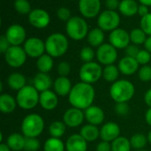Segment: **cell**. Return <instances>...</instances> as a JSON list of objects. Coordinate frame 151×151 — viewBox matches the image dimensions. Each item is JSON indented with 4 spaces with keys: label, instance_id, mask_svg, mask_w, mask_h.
<instances>
[{
    "label": "cell",
    "instance_id": "16",
    "mask_svg": "<svg viewBox=\"0 0 151 151\" xmlns=\"http://www.w3.org/2000/svg\"><path fill=\"white\" fill-rule=\"evenodd\" d=\"M101 9L100 0H80L79 10L85 18H94L99 14Z\"/></svg>",
    "mask_w": 151,
    "mask_h": 151
},
{
    "label": "cell",
    "instance_id": "28",
    "mask_svg": "<svg viewBox=\"0 0 151 151\" xmlns=\"http://www.w3.org/2000/svg\"><path fill=\"white\" fill-rule=\"evenodd\" d=\"M138 4L134 0H122L119 4V10L125 16H134L138 13Z\"/></svg>",
    "mask_w": 151,
    "mask_h": 151
},
{
    "label": "cell",
    "instance_id": "33",
    "mask_svg": "<svg viewBox=\"0 0 151 151\" xmlns=\"http://www.w3.org/2000/svg\"><path fill=\"white\" fill-rule=\"evenodd\" d=\"M43 150L44 151H65V144L60 139L50 137L45 142Z\"/></svg>",
    "mask_w": 151,
    "mask_h": 151
},
{
    "label": "cell",
    "instance_id": "13",
    "mask_svg": "<svg viewBox=\"0 0 151 151\" xmlns=\"http://www.w3.org/2000/svg\"><path fill=\"white\" fill-rule=\"evenodd\" d=\"M109 41L116 49H126L131 42L130 34L127 30L118 28L110 33Z\"/></svg>",
    "mask_w": 151,
    "mask_h": 151
},
{
    "label": "cell",
    "instance_id": "44",
    "mask_svg": "<svg viewBox=\"0 0 151 151\" xmlns=\"http://www.w3.org/2000/svg\"><path fill=\"white\" fill-rule=\"evenodd\" d=\"M57 15H58L59 20H61L63 21H66V22L72 18L71 17V12L66 7H60L57 11Z\"/></svg>",
    "mask_w": 151,
    "mask_h": 151
},
{
    "label": "cell",
    "instance_id": "19",
    "mask_svg": "<svg viewBox=\"0 0 151 151\" xmlns=\"http://www.w3.org/2000/svg\"><path fill=\"white\" fill-rule=\"evenodd\" d=\"M84 114H85V118L88 122V124L93 125L97 126L103 124L104 120V112L98 106H95V105L90 106L85 110Z\"/></svg>",
    "mask_w": 151,
    "mask_h": 151
},
{
    "label": "cell",
    "instance_id": "26",
    "mask_svg": "<svg viewBox=\"0 0 151 151\" xmlns=\"http://www.w3.org/2000/svg\"><path fill=\"white\" fill-rule=\"evenodd\" d=\"M25 142H26V137L24 135L15 133L9 135V137L7 138L6 144L9 146L11 150L20 151L21 150H24Z\"/></svg>",
    "mask_w": 151,
    "mask_h": 151
},
{
    "label": "cell",
    "instance_id": "42",
    "mask_svg": "<svg viewBox=\"0 0 151 151\" xmlns=\"http://www.w3.org/2000/svg\"><path fill=\"white\" fill-rule=\"evenodd\" d=\"M135 59L140 65L145 66L151 61L150 53L148 52L147 50H141Z\"/></svg>",
    "mask_w": 151,
    "mask_h": 151
},
{
    "label": "cell",
    "instance_id": "20",
    "mask_svg": "<svg viewBox=\"0 0 151 151\" xmlns=\"http://www.w3.org/2000/svg\"><path fill=\"white\" fill-rule=\"evenodd\" d=\"M139 63L135 58L125 56L119 62V69L120 73L126 76L134 75L139 69Z\"/></svg>",
    "mask_w": 151,
    "mask_h": 151
},
{
    "label": "cell",
    "instance_id": "3",
    "mask_svg": "<svg viewBox=\"0 0 151 151\" xmlns=\"http://www.w3.org/2000/svg\"><path fill=\"white\" fill-rule=\"evenodd\" d=\"M68 46L69 43L66 36L61 33H53L45 41L46 53L52 58L63 56L67 52Z\"/></svg>",
    "mask_w": 151,
    "mask_h": 151
},
{
    "label": "cell",
    "instance_id": "12",
    "mask_svg": "<svg viewBox=\"0 0 151 151\" xmlns=\"http://www.w3.org/2000/svg\"><path fill=\"white\" fill-rule=\"evenodd\" d=\"M11 44L13 46H20L21 44L26 42V30L19 24H12L11 25L4 35Z\"/></svg>",
    "mask_w": 151,
    "mask_h": 151
},
{
    "label": "cell",
    "instance_id": "30",
    "mask_svg": "<svg viewBox=\"0 0 151 151\" xmlns=\"http://www.w3.org/2000/svg\"><path fill=\"white\" fill-rule=\"evenodd\" d=\"M54 66L53 59L49 54H43L37 59L36 67L42 73H49Z\"/></svg>",
    "mask_w": 151,
    "mask_h": 151
},
{
    "label": "cell",
    "instance_id": "43",
    "mask_svg": "<svg viewBox=\"0 0 151 151\" xmlns=\"http://www.w3.org/2000/svg\"><path fill=\"white\" fill-rule=\"evenodd\" d=\"M59 77H67L71 72V66L67 61H61L58 66Z\"/></svg>",
    "mask_w": 151,
    "mask_h": 151
},
{
    "label": "cell",
    "instance_id": "11",
    "mask_svg": "<svg viewBox=\"0 0 151 151\" xmlns=\"http://www.w3.org/2000/svg\"><path fill=\"white\" fill-rule=\"evenodd\" d=\"M27 56L31 58H39L46 52L45 42L38 37H29L26 40L23 46Z\"/></svg>",
    "mask_w": 151,
    "mask_h": 151
},
{
    "label": "cell",
    "instance_id": "18",
    "mask_svg": "<svg viewBox=\"0 0 151 151\" xmlns=\"http://www.w3.org/2000/svg\"><path fill=\"white\" fill-rule=\"evenodd\" d=\"M39 104L45 110L50 111V110L55 109L58 104V94L55 92L50 91V90L40 93Z\"/></svg>",
    "mask_w": 151,
    "mask_h": 151
},
{
    "label": "cell",
    "instance_id": "6",
    "mask_svg": "<svg viewBox=\"0 0 151 151\" xmlns=\"http://www.w3.org/2000/svg\"><path fill=\"white\" fill-rule=\"evenodd\" d=\"M65 30L69 37L73 40H82L88 34V26L87 21L79 16L72 17L65 26Z\"/></svg>",
    "mask_w": 151,
    "mask_h": 151
},
{
    "label": "cell",
    "instance_id": "38",
    "mask_svg": "<svg viewBox=\"0 0 151 151\" xmlns=\"http://www.w3.org/2000/svg\"><path fill=\"white\" fill-rule=\"evenodd\" d=\"M96 56V53L94 52V50L91 47L86 46L83 47L80 53V57L81 60L84 62V63H88V62H91L93 61L94 58Z\"/></svg>",
    "mask_w": 151,
    "mask_h": 151
},
{
    "label": "cell",
    "instance_id": "17",
    "mask_svg": "<svg viewBox=\"0 0 151 151\" xmlns=\"http://www.w3.org/2000/svg\"><path fill=\"white\" fill-rule=\"evenodd\" d=\"M120 135V127L114 122L105 123L100 129V137L103 141L112 142Z\"/></svg>",
    "mask_w": 151,
    "mask_h": 151
},
{
    "label": "cell",
    "instance_id": "23",
    "mask_svg": "<svg viewBox=\"0 0 151 151\" xmlns=\"http://www.w3.org/2000/svg\"><path fill=\"white\" fill-rule=\"evenodd\" d=\"M52 85L51 77L48 75V73H37L33 80V86L40 93L50 90Z\"/></svg>",
    "mask_w": 151,
    "mask_h": 151
},
{
    "label": "cell",
    "instance_id": "15",
    "mask_svg": "<svg viewBox=\"0 0 151 151\" xmlns=\"http://www.w3.org/2000/svg\"><path fill=\"white\" fill-rule=\"evenodd\" d=\"M85 118V114L81 109L76 108H70L68 109L64 116H63V122L68 127H78L81 125Z\"/></svg>",
    "mask_w": 151,
    "mask_h": 151
},
{
    "label": "cell",
    "instance_id": "4",
    "mask_svg": "<svg viewBox=\"0 0 151 151\" xmlns=\"http://www.w3.org/2000/svg\"><path fill=\"white\" fill-rule=\"evenodd\" d=\"M44 120L35 113L25 117L21 123V131L26 138H37L43 132Z\"/></svg>",
    "mask_w": 151,
    "mask_h": 151
},
{
    "label": "cell",
    "instance_id": "51",
    "mask_svg": "<svg viewBox=\"0 0 151 151\" xmlns=\"http://www.w3.org/2000/svg\"><path fill=\"white\" fill-rule=\"evenodd\" d=\"M144 101L148 107L151 108V88L149 89L144 94Z\"/></svg>",
    "mask_w": 151,
    "mask_h": 151
},
{
    "label": "cell",
    "instance_id": "36",
    "mask_svg": "<svg viewBox=\"0 0 151 151\" xmlns=\"http://www.w3.org/2000/svg\"><path fill=\"white\" fill-rule=\"evenodd\" d=\"M130 40L134 44L139 45L145 43L147 35L142 28H134L130 32Z\"/></svg>",
    "mask_w": 151,
    "mask_h": 151
},
{
    "label": "cell",
    "instance_id": "14",
    "mask_svg": "<svg viewBox=\"0 0 151 151\" xmlns=\"http://www.w3.org/2000/svg\"><path fill=\"white\" fill-rule=\"evenodd\" d=\"M29 23L36 28H46L50 21V17L49 13L43 9H34L28 14Z\"/></svg>",
    "mask_w": 151,
    "mask_h": 151
},
{
    "label": "cell",
    "instance_id": "40",
    "mask_svg": "<svg viewBox=\"0 0 151 151\" xmlns=\"http://www.w3.org/2000/svg\"><path fill=\"white\" fill-rule=\"evenodd\" d=\"M40 149V142L37 138H26L24 150L26 151H37Z\"/></svg>",
    "mask_w": 151,
    "mask_h": 151
},
{
    "label": "cell",
    "instance_id": "58",
    "mask_svg": "<svg viewBox=\"0 0 151 151\" xmlns=\"http://www.w3.org/2000/svg\"><path fill=\"white\" fill-rule=\"evenodd\" d=\"M73 1H76V0H73ZM79 1H80V0H79Z\"/></svg>",
    "mask_w": 151,
    "mask_h": 151
},
{
    "label": "cell",
    "instance_id": "32",
    "mask_svg": "<svg viewBox=\"0 0 151 151\" xmlns=\"http://www.w3.org/2000/svg\"><path fill=\"white\" fill-rule=\"evenodd\" d=\"M65 124L61 121H54L49 126V133L53 138L60 139L65 133Z\"/></svg>",
    "mask_w": 151,
    "mask_h": 151
},
{
    "label": "cell",
    "instance_id": "50",
    "mask_svg": "<svg viewBox=\"0 0 151 151\" xmlns=\"http://www.w3.org/2000/svg\"><path fill=\"white\" fill-rule=\"evenodd\" d=\"M149 9H148V6L147 5H144V4H140L139 7H138V14L142 18L144 16H146L147 14H149Z\"/></svg>",
    "mask_w": 151,
    "mask_h": 151
},
{
    "label": "cell",
    "instance_id": "41",
    "mask_svg": "<svg viewBox=\"0 0 151 151\" xmlns=\"http://www.w3.org/2000/svg\"><path fill=\"white\" fill-rule=\"evenodd\" d=\"M141 28L146 33V35L151 36V13L150 12L146 16L142 17L141 19Z\"/></svg>",
    "mask_w": 151,
    "mask_h": 151
},
{
    "label": "cell",
    "instance_id": "21",
    "mask_svg": "<svg viewBox=\"0 0 151 151\" xmlns=\"http://www.w3.org/2000/svg\"><path fill=\"white\" fill-rule=\"evenodd\" d=\"M88 143L81 134L71 135L65 142L66 151H87Z\"/></svg>",
    "mask_w": 151,
    "mask_h": 151
},
{
    "label": "cell",
    "instance_id": "7",
    "mask_svg": "<svg viewBox=\"0 0 151 151\" xmlns=\"http://www.w3.org/2000/svg\"><path fill=\"white\" fill-rule=\"evenodd\" d=\"M79 76L81 82L92 85L103 77V69L101 65L95 61L84 63L80 69Z\"/></svg>",
    "mask_w": 151,
    "mask_h": 151
},
{
    "label": "cell",
    "instance_id": "45",
    "mask_svg": "<svg viewBox=\"0 0 151 151\" xmlns=\"http://www.w3.org/2000/svg\"><path fill=\"white\" fill-rule=\"evenodd\" d=\"M115 111L119 116H126L129 112V106L127 102L117 103L115 106Z\"/></svg>",
    "mask_w": 151,
    "mask_h": 151
},
{
    "label": "cell",
    "instance_id": "55",
    "mask_svg": "<svg viewBox=\"0 0 151 151\" xmlns=\"http://www.w3.org/2000/svg\"><path fill=\"white\" fill-rule=\"evenodd\" d=\"M142 4L147 5V6H151V0H139Z\"/></svg>",
    "mask_w": 151,
    "mask_h": 151
},
{
    "label": "cell",
    "instance_id": "54",
    "mask_svg": "<svg viewBox=\"0 0 151 151\" xmlns=\"http://www.w3.org/2000/svg\"><path fill=\"white\" fill-rule=\"evenodd\" d=\"M0 151H12L11 149L9 148V146L6 143H1L0 144Z\"/></svg>",
    "mask_w": 151,
    "mask_h": 151
},
{
    "label": "cell",
    "instance_id": "39",
    "mask_svg": "<svg viewBox=\"0 0 151 151\" xmlns=\"http://www.w3.org/2000/svg\"><path fill=\"white\" fill-rule=\"evenodd\" d=\"M138 77L142 82H150L151 81V66L145 65L142 66L138 72Z\"/></svg>",
    "mask_w": 151,
    "mask_h": 151
},
{
    "label": "cell",
    "instance_id": "29",
    "mask_svg": "<svg viewBox=\"0 0 151 151\" xmlns=\"http://www.w3.org/2000/svg\"><path fill=\"white\" fill-rule=\"evenodd\" d=\"M104 33L100 28H95L88 34V42L91 46L99 47L104 44Z\"/></svg>",
    "mask_w": 151,
    "mask_h": 151
},
{
    "label": "cell",
    "instance_id": "2",
    "mask_svg": "<svg viewBox=\"0 0 151 151\" xmlns=\"http://www.w3.org/2000/svg\"><path fill=\"white\" fill-rule=\"evenodd\" d=\"M134 85L132 82L126 79L114 82L110 88V96L116 103L127 102L134 97Z\"/></svg>",
    "mask_w": 151,
    "mask_h": 151
},
{
    "label": "cell",
    "instance_id": "37",
    "mask_svg": "<svg viewBox=\"0 0 151 151\" xmlns=\"http://www.w3.org/2000/svg\"><path fill=\"white\" fill-rule=\"evenodd\" d=\"M15 10L20 14H29L31 12V5L27 0H15Z\"/></svg>",
    "mask_w": 151,
    "mask_h": 151
},
{
    "label": "cell",
    "instance_id": "25",
    "mask_svg": "<svg viewBox=\"0 0 151 151\" xmlns=\"http://www.w3.org/2000/svg\"><path fill=\"white\" fill-rule=\"evenodd\" d=\"M80 134L87 142H91L98 139L100 136V130L96 125L88 124L81 129Z\"/></svg>",
    "mask_w": 151,
    "mask_h": 151
},
{
    "label": "cell",
    "instance_id": "49",
    "mask_svg": "<svg viewBox=\"0 0 151 151\" xmlns=\"http://www.w3.org/2000/svg\"><path fill=\"white\" fill-rule=\"evenodd\" d=\"M119 0H105V5L108 8V10L115 11L119 6Z\"/></svg>",
    "mask_w": 151,
    "mask_h": 151
},
{
    "label": "cell",
    "instance_id": "46",
    "mask_svg": "<svg viewBox=\"0 0 151 151\" xmlns=\"http://www.w3.org/2000/svg\"><path fill=\"white\" fill-rule=\"evenodd\" d=\"M140 51H141V50L138 48L137 45H135V44H129V45L126 48L125 53H126L127 56H128V57L136 58V56L138 55V53H139Z\"/></svg>",
    "mask_w": 151,
    "mask_h": 151
},
{
    "label": "cell",
    "instance_id": "27",
    "mask_svg": "<svg viewBox=\"0 0 151 151\" xmlns=\"http://www.w3.org/2000/svg\"><path fill=\"white\" fill-rule=\"evenodd\" d=\"M7 83H8L9 87L12 90H15L18 92L27 85H26V77L22 74L18 73V72L11 74L8 77Z\"/></svg>",
    "mask_w": 151,
    "mask_h": 151
},
{
    "label": "cell",
    "instance_id": "35",
    "mask_svg": "<svg viewBox=\"0 0 151 151\" xmlns=\"http://www.w3.org/2000/svg\"><path fill=\"white\" fill-rule=\"evenodd\" d=\"M148 142V137H146L142 133H136L134 134L131 139H130V143L133 149H135L136 150H142Z\"/></svg>",
    "mask_w": 151,
    "mask_h": 151
},
{
    "label": "cell",
    "instance_id": "9",
    "mask_svg": "<svg viewBox=\"0 0 151 151\" xmlns=\"http://www.w3.org/2000/svg\"><path fill=\"white\" fill-rule=\"evenodd\" d=\"M27 53L24 48L12 45L4 53L5 62L12 68L18 69L24 65L27 60Z\"/></svg>",
    "mask_w": 151,
    "mask_h": 151
},
{
    "label": "cell",
    "instance_id": "5",
    "mask_svg": "<svg viewBox=\"0 0 151 151\" xmlns=\"http://www.w3.org/2000/svg\"><path fill=\"white\" fill-rule=\"evenodd\" d=\"M40 93L33 85H26L19 90L16 96L17 104L25 110L32 109L39 103Z\"/></svg>",
    "mask_w": 151,
    "mask_h": 151
},
{
    "label": "cell",
    "instance_id": "56",
    "mask_svg": "<svg viewBox=\"0 0 151 151\" xmlns=\"http://www.w3.org/2000/svg\"><path fill=\"white\" fill-rule=\"evenodd\" d=\"M148 142L151 144V131L149 133V134H148Z\"/></svg>",
    "mask_w": 151,
    "mask_h": 151
},
{
    "label": "cell",
    "instance_id": "48",
    "mask_svg": "<svg viewBox=\"0 0 151 151\" xmlns=\"http://www.w3.org/2000/svg\"><path fill=\"white\" fill-rule=\"evenodd\" d=\"M96 151H111V144L110 142L102 141L97 144Z\"/></svg>",
    "mask_w": 151,
    "mask_h": 151
},
{
    "label": "cell",
    "instance_id": "57",
    "mask_svg": "<svg viewBox=\"0 0 151 151\" xmlns=\"http://www.w3.org/2000/svg\"><path fill=\"white\" fill-rule=\"evenodd\" d=\"M135 151H147V150H135Z\"/></svg>",
    "mask_w": 151,
    "mask_h": 151
},
{
    "label": "cell",
    "instance_id": "47",
    "mask_svg": "<svg viewBox=\"0 0 151 151\" xmlns=\"http://www.w3.org/2000/svg\"><path fill=\"white\" fill-rule=\"evenodd\" d=\"M12 45H11V44L9 43V41L7 40V38H6V36L4 35V36H2L1 37H0V52L2 53H6V51L11 47Z\"/></svg>",
    "mask_w": 151,
    "mask_h": 151
},
{
    "label": "cell",
    "instance_id": "34",
    "mask_svg": "<svg viewBox=\"0 0 151 151\" xmlns=\"http://www.w3.org/2000/svg\"><path fill=\"white\" fill-rule=\"evenodd\" d=\"M132 149L130 140L119 136L111 142V151H130Z\"/></svg>",
    "mask_w": 151,
    "mask_h": 151
},
{
    "label": "cell",
    "instance_id": "10",
    "mask_svg": "<svg viewBox=\"0 0 151 151\" xmlns=\"http://www.w3.org/2000/svg\"><path fill=\"white\" fill-rule=\"evenodd\" d=\"M96 56L99 63L108 66L112 65L118 59L117 49L111 44H103L96 50Z\"/></svg>",
    "mask_w": 151,
    "mask_h": 151
},
{
    "label": "cell",
    "instance_id": "8",
    "mask_svg": "<svg viewBox=\"0 0 151 151\" xmlns=\"http://www.w3.org/2000/svg\"><path fill=\"white\" fill-rule=\"evenodd\" d=\"M120 23L119 14L111 10H105L102 12L97 19V25L104 31H113L118 28Z\"/></svg>",
    "mask_w": 151,
    "mask_h": 151
},
{
    "label": "cell",
    "instance_id": "53",
    "mask_svg": "<svg viewBox=\"0 0 151 151\" xmlns=\"http://www.w3.org/2000/svg\"><path fill=\"white\" fill-rule=\"evenodd\" d=\"M145 120H146L147 124L151 126V108H150L147 110V112L145 114Z\"/></svg>",
    "mask_w": 151,
    "mask_h": 151
},
{
    "label": "cell",
    "instance_id": "52",
    "mask_svg": "<svg viewBox=\"0 0 151 151\" xmlns=\"http://www.w3.org/2000/svg\"><path fill=\"white\" fill-rule=\"evenodd\" d=\"M144 46H145V50H147L151 53V36L147 37V40L144 43Z\"/></svg>",
    "mask_w": 151,
    "mask_h": 151
},
{
    "label": "cell",
    "instance_id": "31",
    "mask_svg": "<svg viewBox=\"0 0 151 151\" xmlns=\"http://www.w3.org/2000/svg\"><path fill=\"white\" fill-rule=\"evenodd\" d=\"M119 67L115 65H108L105 66V68L103 69V77L110 83H114L118 81L119 76Z\"/></svg>",
    "mask_w": 151,
    "mask_h": 151
},
{
    "label": "cell",
    "instance_id": "22",
    "mask_svg": "<svg viewBox=\"0 0 151 151\" xmlns=\"http://www.w3.org/2000/svg\"><path fill=\"white\" fill-rule=\"evenodd\" d=\"M53 88L58 96H68L73 85L67 77H58L53 83Z\"/></svg>",
    "mask_w": 151,
    "mask_h": 151
},
{
    "label": "cell",
    "instance_id": "1",
    "mask_svg": "<svg viewBox=\"0 0 151 151\" xmlns=\"http://www.w3.org/2000/svg\"><path fill=\"white\" fill-rule=\"evenodd\" d=\"M96 92L92 85L80 82L75 84L68 95L69 103L76 109L86 110L93 105Z\"/></svg>",
    "mask_w": 151,
    "mask_h": 151
},
{
    "label": "cell",
    "instance_id": "24",
    "mask_svg": "<svg viewBox=\"0 0 151 151\" xmlns=\"http://www.w3.org/2000/svg\"><path fill=\"white\" fill-rule=\"evenodd\" d=\"M17 101L8 93H3L0 96V110L3 113L9 114L15 110Z\"/></svg>",
    "mask_w": 151,
    "mask_h": 151
}]
</instances>
